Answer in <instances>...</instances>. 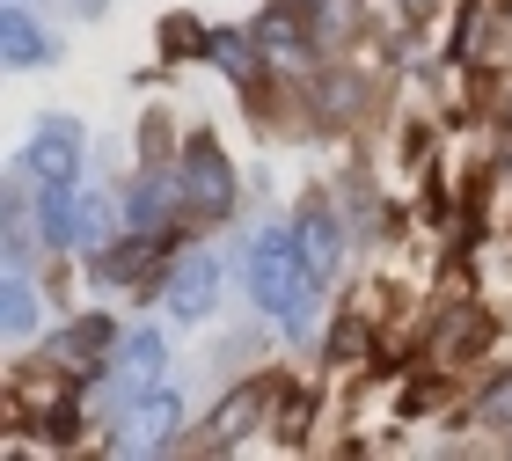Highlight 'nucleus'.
<instances>
[{
	"instance_id": "obj_1",
	"label": "nucleus",
	"mask_w": 512,
	"mask_h": 461,
	"mask_svg": "<svg viewBox=\"0 0 512 461\" xmlns=\"http://www.w3.org/2000/svg\"><path fill=\"white\" fill-rule=\"evenodd\" d=\"M249 293H256V308H264L271 322H286L293 337L308 330L322 279L308 271V257H300L293 227H271V235H256V249H249Z\"/></svg>"
},
{
	"instance_id": "obj_2",
	"label": "nucleus",
	"mask_w": 512,
	"mask_h": 461,
	"mask_svg": "<svg viewBox=\"0 0 512 461\" xmlns=\"http://www.w3.org/2000/svg\"><path fill=\"white\" fill-rule=\"evenodd\" d=\"M183 191H191L198 213H227V198H235V176H227V161L205 147V140L183 154Z\"/></svg>"
},
{
	"instance_id": "obj_3",
	"label": "nucleus",
	"mask_w": 512,
	"mask_h": 461,
	"mask_svg": "<svg viewBox=\"0 0 512 461\" xmlns=\"http://www.w3.org/2000/svg\"><path fill=\"white\" fill-rule=\"evenodd\" d=\"M213 279H220V264L205 257V249H198V257H183V271L169 279V315H183V322H198L205 308H213Z\"/></svg>"
},
{
	"instance_id": "obj_4",
	"label": "nucleus",
	"mask_w": 512,
	"mask_h": 461,
	"mask_svg": "<svg viewBox=\"0 0 512 461\" xmlns=\"http://www.w3.org/2000/svg\"><path fill=\"white\" fill-rule=\"evenodd\" d=\"M176 418H183V410H176V396H169V388H154V396L139 403V418H132V432H125V447L139 454V447H161V440H176Z\"/></svg>"
},
{
	"instance_id": "obj_5",
	"label": "nucleus",
	"mask_w": 512,
	"mask_h": 461,
	"mask_svg": "<svg viewBox=\"0 0 512 461\" xmlns=\"http://www.w3.org/2000/svg\"><path fill=\"white\" fill-rule=\"evenodd\" d=\"M74 161H81L74 125H44V140L30 147V169H37L44 183H66V176H74Z\"/></svg>"
},
{
	"instance_id": "obj_6",
	"label": "nucleus",
	"mask_w": 512,
	"mask_h": 461,
	"mask_svg": "<svg viewBox=\"0 0 512 461\" xmlns=\"http://www.w3.org/2000/svg\"><path fill=\"white\" fill-rule=\"evenodd\" d=\"M154 366H161V337L139 330V337L125 344V366H118V396H125V403H132V396H154Z\"/></svg>"
},
{
	"instance_id": "obj_7",
	"label": "nucleus",
	"mask_w": 512,
	"mask_h": 461,
	"mask_svg": "<svg viewBox=\"0 0 512 461\" xmlns=\"http://www.w3.org/2000/svg\"><path fill=\"white\" fill-rule=\"evenodd\" d=\"M293 242H300V257H308V271H315V279H330V264H337V227L322 220V213H300Z\"/></svg>"
},
{
	"instance_id": "obj_8",
	"label": "nucleus",
	"mask_w": 512,
	"mask_h": 461,
	"mask_svg": "<svg viewBox=\"0 0 512 461\" xmlns=\"http://www.w3.org/2000/svg\"><path fill=\"white\" fill-rule=\"evenodd\" d=\"M30 315H37V308H30V279H22V264H15V271H8V337L30 330Z\"/></svg>"
},
{
	"instance_id": "obj_9",
	"label": "nucleus",
	"mask_w": 512,
	"mask_h": 461,
	"mask_svg": "<svg viewBox=\"0 0 512 461\" xmlns=\"http://www.w3.org/2000/svg\"><path fill=\"white\" fill-rule=\"evenodd\" d=\"M256 403H264L256 388H249V396H235V403H220V418H213V425H220V440H235V432L256 418Z\"/></svg>"
},
{
	"instance_id": "obj_10",
	"label": "nucleus",
	"mask_w": 512,
	"mask_h": 461,
	"mask_svg": "<svg viewBox=\"0 0 512 461\" xmlns=\"http://www.w3.org/2000/svg\"><path fill=\"white\" fill-rule=\"evenodd\" d=\"M8 59H37V30H30V15H8Z\"/></svg>"
}]
</instances>
